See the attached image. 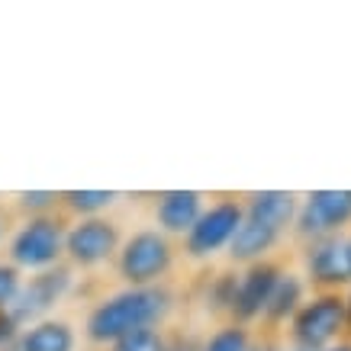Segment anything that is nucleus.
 I'll use <instances>...</instances> for the list:
<instances>
[{"label": "nucleus", "mask_w": 351, "mask_h": 351, "mask_svg": "<svg viewBox=\"0 0 351 351\" xmlns=\"http://www.w3.org/2000/svg\"><path fill=\"white\" fill-rule=\"evenodd\" d=\"M284 235L274 232V229H267V226L255 223V219H248L242 216V226H239V232H235L232 245H229V258L239 261V265H255V261H267V255L277 248Z\"/></svg>", "instance_id": "obj_13"}, {"label": "nucleus", "mask_w": 351, "mask_h": 351, "mask_svg": "<svg viewBox=\"0 0 351 351\" xmlns=\"http://www.w3.org/2000/svg\"><path fill=\"white\" fill-rule=\"evenodd\" d=\"M3 229H7V226H3V216H0V239H3Z\"/></svg>", "instance_id": "obj_28"}, {"label": "nucleus", "mask_w": 351, "mask_h": 351, "mask_svg": "<svg viewBox=\"0 0 351 351\" xmlns=\"http://www.w3.org/2000/svg\"><path fill=\"white\" fill-rule=\"evenodd\" d=\"M71 284H75V271L68 265L36 271L32 277L23 280L20 293H16V300H13V306H10V316L16 319L20 329L23 326H32V322L49 319V313L68 297Z\"/></svg>", "instance_id": "obj_5"}, {"label": "nucleus", "mask_w": 351, "mask_h": 351, "mask_svg": "<svg viewBox=\"0 0 351 351\" xmlns=\"http://www.w3.org/2000/svg\"><path fill=\"white\" fill-rule=\"evenodd\" d=\"M113 351H168V335L161 329H138L110 345Z\"/></svg>", "instance_id": "obj_18"}, {"label": "nucleus", "mask_w": 351, "mask_h": 351, "mask_svg": "<svg viewBox=\"0 0 351 351\" xmlns=\"http://www.w3.org/2000/svg\"><path fill=\"white\" fill-rule=\"evenodd\" d=\"M351 223V191H313L297 206V232L309 242L341 235V229Z\"/></svg>", "instance_id": "obj_8"}, {"label": "nucleus", "mask_w": 351, "mask_h": 351, "mask_svg": "<svg viewBox=\"0 0 351 351\" xmlns=\"http://www.w3.org/2000/svg\"><path fill=\"white\" fill-rule=\"evenodd\" d=\"M322 351H351V341H335V345H329V348Z\"/></svg>", "instance_id": "obj_24"}, {"label": "nucleus", "mask_w": 351, "mask_h": 351, "mask_svg": "<svg viewBox=\"0 0 351 351\" xmlns=\"http://www.w3.org/2000/svg\"><path fill=\"white\" fill-rule=\"evenodd\" d=\"M297 193L290 191H258L242 203V216L255 219V223L274 229V232H287L293 219H297Z\"/></svg>", "instance_id": "obj_12"}, {"label": "nucleus", "mask_w": 351, "mask_h": 351, "mask_svg": "<svg viewBox=\"0 0 351 351\" xmlns=\"http://www.w3.org/2000/svg\"><path fill=\"white\" fill-rule=\"evenodd\" d=\"M16 339H20V335H16ZM16 339H13L7 348H0V351H20V341H16Z\"/></svg>", "instance_id": "obj_26"}, {"label": "nucleus", "mask_w": 351, "mask_h": 351, "mask_svg": "<svg viewBox=\"0 0 351 351\" xmlns=\"http://www.w3.org/2000/svg\"><path fill=\"white\" fill-rule=\"evenodd\" d=\"M20 287H23L20 271H16L10 261H0V313H10Z\"/></svg>", "instance_id": "obj_21"}, {"label": "nucleus", "mask_w": 351, "mask_h": 351, "mask_svg": "<svg viewBox=\"0 0 351 351\" xmlns=\"http://www.w3.org/2000/svg\"><path fill=\"white\" fill-rule=\"evenodd\" d=\"M280 351H309V348H300V345H293V341H290V348H280Z\"/></svg>", "instance_id": "obj_27"}, {"label": "nucleus", "mask_w": 351, "mask_h": 351, "mask_svg": "<svg viewBox=\"0 0 351 351\" xmlns=\"http://www.w3.org/2000/svg\"><path fill=\"white\" fill-rule=\"evenodd\" d=\"M119 245V229L117 223H110L107 216H87L68 226L64 232V258L68 267H100L110 258H117Z\"/></svg>", "instance_id": "obj_6"}, {"label": "nucleus", "mask_w": 351, "mask_h": 351, "mask_svg": "<svg viewBox=\"0 0 351 351\" xmlns=\"http://www.w3.org/2000/svg\"><path fill=\"white\" fill-rule=\"evenodd\" d=\"M345 326H351V297L345 300Z\"/></svg>", "instance_id": "obj_25"}, {"label": "nucleus", "mask_w": 351, "mask_h": 351, "mask_svg": "<svg viewBox=\"0 0 351 351\" xmlns=\"http://www.w3.org/2000/svg\"><path fill=\"white\" fill-rule=\"evenodd\" d=\"M303 303H306V284H303V277L290 274V271H280V277H277V284H274V293L267 300V309L261 319L290 322Z\"/></svg>", "instance_id": "obj_15"}, {"label": "nucleus", "mask_w": 351, "mask_h": 351, "mask_svg": "<svg viewBox=\"0 0 351 351\" xmlns=\"http://www.w3.org/2000/svg\"><path fill=\"white\" fill-rule=\"evenodd\" d=\"M341 329H345V297L326 290L297 309V316L290 319V341L300 348L322 351L335 345Z\"/></svg>", "instance_id": "obj_4"}, {"label": "nucleus", "mask_w": 351, "mask_h": 351, "mask_svg": "<svg viewBox=\"0 0 351 351\" xmlns=\"http://www.w3.org/2000/svg\"><path fill=\"white\" fill-rule=\"evenodd\" d=\"M277 277H280V267L271 265V261H255V265L245 267L242 274H239L232 309H229L232 322L245 326V322L261 319V316H265L267 300H271V293H274Z\"/></svg>", "instance_id": "obj_9"}, {"label": "nucleus", "mask_w": 351, "mask_h": 351, "mask_svg": "<svg viewBox=\"0 0 351 351\" xmlns=\"http://www.w3.org/2000/svg\"><path fill=\"white\" fill-rule=\"evenodd\" d=\"M235 284H239V274H219L213 280V290H210V309L216 313H229L232 309V297H235Z\"/></svg>", "instance_id": "obj_20"}, {"label": "nucleus", "mask_w": 351, "mask_h": 351, "mask_svg": "<svg viewBox=\"0 0 351 351\" xmlns=\"http://www.w3.org/2000/svg\"><path fill=\"white\" fill-rule=\"evenodd\" d=\"M58 203H62V193H55V191H23L20 197H16V206L26 213V219H29V216L55 213Z\"/></svg>", "instance_id": "obj_19"}, {"label": "nucleus", "mask_w": 351, "mask_h": 351, "mask_svg": "<svg viewBox=\"0 0 351 351\" xmlns=\"http://www.w3.org/2000/svg\"><path fill=\"white\" fill-rule=\"evenodd\" d=\"M64 232L68 223L62 216H29L10 239V265L16 271H49L64 265Z\"/></svg>", "instance_id": "obj_2"}, {"label": "nucleus", "mask_w": 351, "mask_h": 351, "mask_svg": "<svg viewBox=\"0 0 351 351\" xmlns=\"http://www.w3.org/2000/svg\"><path fill=\"white\" fill-rule=\"evenodd\" d=\"M20 351H75V329L62 319L32 322L20 332Z\"/></svg>", "instance_id": "obj_14"}, {"label": "nucleus", "mask_w": 351, "mask_h": 351, "mask_svg": "<svg viewBox=\"0 0 351 351\" xmlns=\"http://www.w3.org/2000/svg\"><path fill=\"white\" fill-rule=\"evenodd\" d=\"M248 345H252L248 329L239 326V322H229L223 329H216L197 351H248Z\"/></svg>", "instance_id": "obj_17"}, {"label": "nucleus", "mask_w": 351, "mask_h": 351, "mask_svg": "<svg viewBox=\"0 0 351 351\" xmlns=\"http://www.w3.org/2000/svg\"><path fill=\"white\" fill-rule=\"evenodd\" d=\"M20 326H16V319H13L10 313H0V348H7L16 335H20Z\"/></svg>", "instance_id": "obj_22"}, {"label": "nucleus", "mask_w": 351, "mask_h": 351, "mask_svg": "<svg viewBox=\"0 0 351 351\" xmlns=\"http://www.w3.org/2000/svg\"><path fill=\"white\" fill-rule=\"evenodd\" d=\"M306 274L319 287H345L351 284V239L348 235H326L309 242Z\"/></svg>", "instance_id": "obj_10"}, {"label": "nucleus", "mask_w": 351, "mask_h": 351, "mask_svg": "<svg viewBox=\"0 0 351 351\" xmlns=\"http://www.w3.org/2000/svg\"><path fill=\"white\" fill-rule=\"evenodd\" d=\"M174 267V248L161 229H138L119 245L117 271L126 287H158Z\"/></svg>", "instance_id": "obj_3"}, {"label": "nucleus", "mask_w": 351, "mask_h": 351, "mask_svg": "<svg viewBox=\"0 0 351 351\" xmlns=\"http://www.w3.org/2000/svg\"><path fill=\"white\" fill-rule=\"evenodd\" d=\"M117 203L113 191H64L62 193V206L77 213L81 219L87 216H104V210H110Z\"/></svg>", "instance_id": "obj_16"}, {"label": "nucleus", "mask_w": 351, "mask_h": 351, "mask_svg": "<svg viewBox=\"0 0 351 351\" xmlns=\"http://www.w3.org/2000/svg\"><path fill=\"white\" fill-rule=\"evenodd\" d=\"M206 210L200 191H165L155 200V223L165 235H187Z\"/></svg>", "instance_id": "obj_11"}, {"label": "nucleus", "mask_w": 351, "mask_h": 351, "mask_svg": "<svg viewBox=\"0 0 351 351\" xmlns=\"http://www.w3.org/2000/svg\"><path fill=\"white\" fill-rule=\"evenodd\" d=\"M248 351H280V348H277L274 341L261 339V341H252V345H248Z\"/></svg>", "instance_id": "obj_23"}, {"label": "nucleus", "mask_w": 351, "mask_h": 351, "mask_svg": "<svg viewBox=\"0 0 351 351\" xmlns=\"http://www.w3.org/2000/svg\"><path fill=\"white\" fill-rule=\"evenodd\" d=\"M171 313V293L165 287H126L100 300L84 322V335L94 345H113L138 329H158Z\"/></svg>", "instance_id": "obj_1"}, {"label": "nucleus", "mask_w": 351, "mask_h": 351, "mask_svg": "<svg viewBox=\"0 0 351 351\" xmlns=\"http://www.w3.org/2000/svg\"><path fill=\"white\" fill-rule=\"evenodd\" d=\"M242 226V203L232 197L210 203L193 223V229L184 235V252L191 258H213L216 252L229 248Z\"/></svg>", "instance_id": "obj_7"}]
</instances>
